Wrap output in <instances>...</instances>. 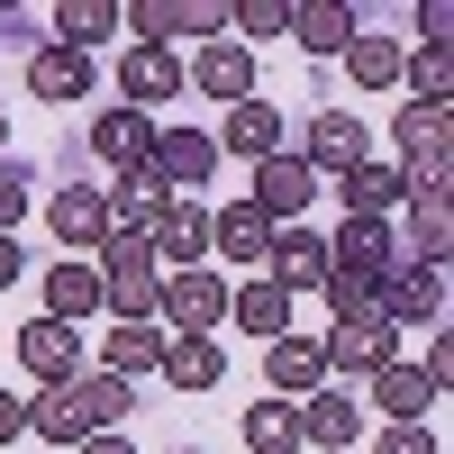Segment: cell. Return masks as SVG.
<instances>
[{
    "mask_svg": "<svg viewBox=\"0 0 454 454\" xmlns=\"http://www.w3.org/2000/svg\"><path fill=\"white\" fill-rule=\"evenodd\" d=\"M100 263V300H109V318H155V291H164V263L145 254V237H119V227H109V237L91 246Z\"/></svg>",
    "mask_w": 454,
    "mask_h": 454,
    "instance_id": "obj_1",
    "label": "cell"
},
{
    "mask_svg": "<svg viewBox=\"0 0 454 454\" xmlns=\"http://www.w3.org/2000/svg\"><path fill=\"white\" fill-rule=\"evenodd\" d=\"M400 182L409 192H454V145H445V109H400Z\"/></svg>",
    "mask_w": 454,
    "mask_h": 454,
    "instance_id": "obj_2",
    "label": "cell"
},
{
    "mask_svg": "<svg viewBox=\"0 0 454 454\" xmlns=\"http://www.w3.org/2000/svg\"><path fill=\"white\" fill-rule=\"evenodd\" d=\"M218 318H227V282L209 273V263L164 273V291H155V327H164V336H209Z\"/></svg>",
    "mask_w": 454,
    "mask_h": 454,
    "instance_id": "obj_3",
    "label": "cell"
},
{
    "mask_svg": "<svg viewBox=\"0 0 454 454\" xmlns=\"http://www.w3.org/2000/svg\"><path fill=\"white\" fill-rule=\"evenodd\" d=\"M318 355H327V372H346V382H364V372L400 364V327H391L382 309H364V318H336V327L318 336Z\"/></svg>",
    "mask_w": 454,
    "mask_h": 454,
    "instance_id": "obj_4",
    "label": "cell"
},
{
    "mask_svg": "<svg viewBox=\"0 0 454 454\" xmlns=\"http://www.w3.org/2000/svg\"><path fill=\"white\" fill-rule=\"evenodd\" d=\"M145 173H155L164 200H192L200 182L218 173V137H209V128H155V155H145Z\"/></svg>",
    "mask_w": 454,
    "mask_h": 454,
    "instance_id": "obj_5",
    "label": "cell"
},
{
    "mask_svg": "<svg viewBox=\"0 0 454 454\" xmlns=\"http://www.w3.org/2000/svg\"><path fill=\"white\" fill-rule=\"evenodd\" d=\"M119 27H128V46H164L173 55V36H209L227 27V10H200V0H128L119 10Z\"/></svg>",
    "mask_w": 454,
    "mask_h": 454,
    "instance_id": "obj_6",
    "label": "cell"
},
{
    "mask_svg": "<svg viewBox=\"0 0 454 454\" xmlns=\"http://www.w3.org/2000/svg\"><path fill=\"white\" fill-rule=\"evenodd\" d=\"M182 91H200V100H227V109H237V100H254V55L237 46V36H209V46L182 64Z\"/></svg>",
    "mask_w": 454,
    "mask_h": 454,
    "instance_id": "obj_7",
    "label": "cell"
},
{
    "mask_svg": "<svg viewBox=\"0 0 454 454\" xmlns=\"http://www.w3.org/2000/svg\"><path fill=\"white\" fill-rule=\"evenodd\" d=\"M145 254H155L164 273H192V263H209V209H200V200H164L155 227H145Z\"/></svg>",
    "mask_w": 454,
    "mask_h": 454,
    "instance_id": "obj_8",
    "label": "cell"
},
{
    "mask_svg": "<svg viewBox=\"0 0 454 454\" xmlns=\"http://www.w3.org/2000/svg\"><path fill=\"white\" fill-rule=\"evenodd\" d=\"M246 200L263 209V227H273V218H282V227H300V209L318 200V173L300 164V155H263V164H254V192H246Z\"/></svg>",
    "mask_w": 454,
    "mask_h": 454,
    "instance_id": "obj_9",
    "label": "cell"
},
{
    "mask_svg": "<svg viewBox=\"0 0 454 454\" xmlns=\"http://www.w3.org/2000/svg\"><path fill=\"white\" fill-rule=\"evenodd\" d=\"M382 318L391 327H436L445 318V273L436 263H391L382 273Z\"/></svg>",
    "mask_w": 454,
    "mask_h": 454,
    "instance_id": "obj_10",
    "label": "cell"
},
{
    "mask_svg": "<svg viewBox=\"0 0 454 454\" xmlns=\"http://www.w3.org/2000/svg\"><path fill=\"white\" fill-rule=\"evenodd\" d=\"M263 263H273V291H327V237H309V227H273V246H263Z\"/></svg>",
    "mask_w": 454,
    "mask_h": 454,
    "instance_id": "obj_11",
    "label": "cell"
},
{
    "mask_svg": "<svg viewBox=\"0 0 454 454\" xmlns=\"http://www.w3.org/2000/svg\"><path fill=\"white\" fill-rule=\"evenodd\" d=\"M364 155H372V137H364V119H355V109H318V119H309V155H300V164H309L318 182L355 173Z\"/></svg>",
    "mask_w": 454,
    "mask_h": 454,
    "instance_id": "obj_12",
    "label": "cell"
},
{
    "mask_svg": "<svg viewBox=\"0 0 454 454\" xmlns=\"http://www.w3.org/2000/svg\"><path fill=\"white\" fill-rule=\"evenodd\" d=\"M263 391H273V400H309V391H327L318 336H273V346H263Z\"/></svg>",
    "mask_w": 454,
    "mask_h": 454,
    "instance_id": "obj_13",
    "label": "cell"
},
{
    "mask_svg": "<svg viewBox=\"0 0 454 454\" xmlns=\"http://www.w3.org/2000/svg\"><path fill=\"white\" fill-rule=\"evenodd\" d=\"M173 91H182V55H164V46L119 55V109H164Z\"/></svg>",
    "mask_w": 454,
    "mask_h": 454,
    "instance_id": "obj_14",
    "label": "cell"
},
{
    "mask_svg": "<svg viewBox=\"0 0 454 454\" xmlns=\"http://www.w3.org/2000/svg\"><path fill=\"white\" fill-rule=\"evenodd\" d=\"M91 155L109 173H145V155H155V119H145V109H100V119H91Z\"/></svg>",
    "mask_w": 454,
    "mask_h": 454,
    "instance_id": "obj_15",
    "label": "cell"
},
{
    "mask_svg": "<svg viewBox=\"0 0 454 454\" xmlns=\"http://www.w3.org/2000/svg\"><path fill=\"white\" fill-rule=\"evenodd\" d=\"M327 263H346V273H391V263H400V227L391 218H336Z\"/></svg>",
    "mask_w": 454,
    "mask_h": 454,
    "instance_id": "obj_16",
    "label": "cell"
},
{
    "mask_svg": "<svg viewBox=\"0 0 454 454\" xmlns=\"http://www.w3.org/2000/svg\"><path fill=\"white\" fill-rule=\"evenodd\" d=\"M19 364L36 372V391H64L73 372H82V336L55 327V318H36V327H19Z\"/></svg>",
    "mask_w": 454,
    "mask_h": 454,
    "instance_id": "obj_17",
    "label": "cell"
},
{
    "mask_svg": "<svg viewBox=\"0 0 454 454\" xmlns=\"http://www.w3.org/2000/svg\"><path fill=\"white\" fill-rule=\"evenodd\" d=\"M109 300H100V273H91V254H55L46 263V318L73 327V318H100Z\"/></svg>",
    "mask_w": 454,
    "mask_h": 454,
    "instance_id": "obj_18",
    "label": "cell"
},
{
    "mask_svg": "<svg viewBox=\"0 0 454 454\" xmlns=\"http://www.w3.org/2000/svg\"><path fill=\"white\" fill-rule=\"evenodd\" d=\"M355 436H364V400H346V391H309V400H300V445L355 454Z\"/></svg>",
    "mask_w": 454,
    "mask_h": 454,
    "instance_id": "obj_19",
    "label": "cell"
},
{
    "mask_svg": "<svg viewBox=\"0 0 454 454\" xmlns=\"http://www.w3.org/2000/svg\"><path fill=\"white\" fill-rule=\"evenodd\" d=\"M46 227H55L64 246H82V254H91V246L109 237V192H100V182H64V192L46 200Z\"/></svg>",
    "mask_w": 454,
    "mask_h": 454,
    "instance_id": "obj_20",
    "label": "cell"
},
{
    "mask_svg": "<svg viewBox=\"0 0 454 454\" xmlns=\"http://www.w3.org/2000/svg\"><path fill=\"white\" fill-rule=\"evenodd\" d=\"M445 254H454V192H409V246H400V263H436V273H445Z\"/></svg>",
    "mask_w": 454,
    "mask_h": 454,
    "instance_id": "obj_21",
    "label": "cell"
},
{
    "mask_svg": "<svg viewBox=\"0 0 454 454\" xmlns=\"http://www.w3.org/2000/svg\"><path fill=\"white\" fill-rule=\"evenodd\" d=\"M282 36H300V46H309V55H346L355 36H364V19L346 10V0H291Z\"/></svg>",
    "mask_w": 454,
    "mask_h": 454,
    "instance_id": "obj_22",
    "label": "cell"
},
{
    "mask_svg": "<svg viewBox=\"0 0 454 454\" xmlns=\"http://www.w3.org/2000/svg\"><path fill=\"white\" fill-rule=\"evenodd\" d=\"M164 382L182 391V400H200V391H218L227 382V355H218V336H164Z\"/></svg>",
    "mask_w": 454,
    "mask_h": 454,
    "instance_id": "obj_23",
    "label": "cell"
},
{
    "mask_svg": "<svg viewBox=\"0 0 454 454\" xmlns=\"http://www.w3.org/2000/svg\"><path fill=\"white\" fill-rule=\"evenodd\" d=\"M336 200H346V218H391L400 200H409V182H400V164H355V173H336Z\"/></svg>",
    "mask_w": 454,
    "mask_h": 454,
    "instance_id": "obj_24",
    "label": "cell"
},
{
    "mask_svg": "<svg viewBox=\"0 0 454 454\" xmlns=\"http://www.w3.org/2000/svg\"><path fill=\"white\" fill-rule=\"evenodd\" d=\"M64 400H73V419H82V436H119V419H128V382L119 372H73Z\"/></svg>",
    "mask_w": 454,
    "mask_h": 454,
    "instance_id": "obj_25",
    "label": "cell"
},
{
    "mask_svg": "<svg viewBox=\"0 0 454 454\" xmlns=\"http://www.w3.org/2000/svg\"><path fill=\"white\" fill-rule=\"evenodd\" d=\"M164 364V327L155 318H119L100 336V372H119V382H137V372H155Z\"/></svg>",
    "mask_w": 454,
    "mask_h": 454,
    "instance_id": "obj_26",
    "label": "cell"
},
{
    "mask_svg": "<svg viewBox=\"0 0 454 454\" xmlns=\"http://www.w3.org/2000/svg\"><path fill=\"white\" fill-rule=\"evenodd\" d=\"M263 246H273V227H263V209H254V200H227V209H209V254L263 263Z\"/></svg>",
    "mask_w": 454,
    "mask_h": 454,
    "instance_id": "obj_27",
    "label": "cell"
},
{
    "mask_svg": "<svg viewBox=\"0 0 454 454\" xmlns=\"http://www.w3.org/2000/svg\"><path fill=\"white\" fill-rule=\"evenodd\" d=\"M218 145H237L246 164H263V155H282V109L263 100V91H254V100H237V109H227V137H218Z\"/></svg>",
    "mask_w": 454,
    "mask_h": 454,
    "instance_id": "obj_28",
    "label": "cell"
},
{
    "mask_svg": "<svg viewBox=\"0 0 454 454\" xmlns=\"http://www.w3.org/2000/svg\"><path fill=\"white\" fill-rule=\"evenodd\" d=\"M27 91H36V100H82V91H91V55L36 46V55H27Z\"/></svg>",
    "mask_w": 454,
    "mask_h": 454,
    "instance_id": "obj_29",
    "label": "cell"
},
{
    "mask_svg": "<svg viewBox=\"0 0 454 454\" xmlns=\"http://www.w3.org/2000/svg\"><path fill=\"white\" fill-rule=\"evenodd\" d=\"M227 318L254 327L263 346H273V336H291V291H273V282H237V291H227Z\"/></svg>",
    "mask_w": 454,
    "mask_h": 454,
    "instance_id": "obj_30",
    "label": "cell"
},
{
    "mask_svg": "<svg viewBox=\"0 0 454 454\" xmlns=\"http://www.w3.org/2000/svg\"><path fill=\"white\" fill-rule=\"evenodd\" d=\"M364 382H372V409H382L391 427H409V419H419V409L436 400V391L419 382V364H382V372H364Z\"/></svg>",
    "mask_w": 454,
    "mask_h": 454,
    "instance_id": "obj_31",
    "label": "cell"
},
{
    "mask_svg": "<svg viewBox=\"0 0 454 454\" xmlns=\"http://www.w3.org/2000/svg\"><path fill=\"white\" fill-rule=\"evenodd\" d=\"M246 445H254V454H300V400H273V391H263V400L246 409Z\"/></svg>",
    "mask_w": 454,
    "mask_h": 454,
    "instance_id": "obj_32",
    "label": "cell"
},
{
    "mask_svg": "<svg viewBox=\"0 0 454 454\" xmlns=\"http://www.w3.org/2000/svg\"><path fill=\"white\" fill-rule=\"evenodd\" d=\"M100 36H119V0H64V10H55V46L91 55Z\"/></svg>",
    "mask_w": 454,
    "mask_h": 454,
    "instance_id": "obj_33",
    "label": "cell"
},
{
    "mask_svg": "<svg viewBox=\"0 0 454 454\" xmlns=\"http://www.w3.org/2000/svg\"><path fill=\"white\" fill-rule=\"evenodd\" d=\"M400 82H419L409 109H454V46H419V64H400Z\"/></svg>",
    "mask_w": 454,
    "mask_h": 454,
    "instance_id": "obj_34",
    "label": "cell"
},
{
    "mask_svg": "<svg viewBox=\"0 0 454 454\" xmlns=\"http://www.w3.org/2000/svg\"><path fill=\"white\" fill-rule=\"evenodd\" d=\"M400 46H391V36H355V46H346V73H355V91H391L400 82Z\"/></svg>",
    "mask_w": 454,
    "mask_h": 454,
    "instance_id": "obj_35",
    "label": "cell"
},
{
    "mask_svg": "<svg viewBox=\"0 0 454 454\" xmlns=\"http://www.w3.org/2000/svg\"><path fill=\"white\" fill-rule=\"evenodd\" d=\"M282 19H291V0H237V10H227V27H237L246 55H254V36H282Z\"/></svg>",
    "mask_w": 454,
    "mask_h": 454,
    "instance_id": "obj_36",
    "label": "cell"
},
{
    "mask_svg": "<svg viewBox=\"0 0 454 454\" xmlns=\"http://www.w3.org/2000/svg\"><path fill=\"white\" fill-rule=\"evenodd\" d=\"M27 182H36L27 164H10V155H0V237H10V227L27 218V200H36V192H27Z\"/></svg>",
    "mask_w": 454,
    "mask_h": 454,
    "instance_id": "obj_37",
    "label": "cell"
},
{
    "mask_svg": "<svg viewBox=\"0 0 454 454\" xmlns=\"http://www.w3.org/2000/svg\"><path fill=\"white\" fill-rule=\"evenodd\" d=\"M372 454H436V436L409 419V427H382V445H372Z\"/></svg>",
    "mask_w": 454,
    "mask_h": 454,
    "instance_id": "obj_38",
    "label": "cell"
},
{
    "mask_svg": "<svg viewBox=\"0 0 454 454\" xmlns=\"http://www.w3.org/2000/svg\"><path fill=\"white\" fill-rule=\"evenodd\" d=\"M419 46H454V10H445V0L419 10Z\"/></svg>",
    "mask_w": 454,
    "mask_h": 454,
    "instance_id": "obj_39",
    "label": "cell"
},
{
    "mask_svg": "<svg viewBox=\"0 0 454 454\" xmlns=\"http://www.w3.org/2000/svg\"><path fill=\"white\" fill-rule=\"evenodd\" d=\"M19 436H27V400L0 391V445H19Z\"/></svg>",
    "mask_w": 454,
    "mask_h": 454,
    "instance_id": "obj_40",
    "label": "cell"
},
{
    "mask_svg": "<svg viewBox=\"0 0 454 454\" xmlns=\"http://www.w3.org/2000/svg\"><path fill=\"white\" fill-rule=\"evenodd\" d=\"M73 454H137V445H128V436H82Z\"/></svg>",
    "mask_w": 454,
    "mask_h": 454,
    "instance_id": "obj_41",
    "label": "cell"
},
{
    "mask_svg": "<svg viewBox=\"0 0 454 454\" xmlns=\"http://www.w3.org/2000/svg\"><path fill=\"white\" fill-rule=\"evenodd\" d=\"M10 282H19V246L0 237V291H10Z\"/></svg>",
    "mask_w": 454,
    "mask_h": 454,
    "instance_id": "obj_42",
    "label": "cell"
},
{
    "mask_svg": "<svg viewBox=\"0 0 454 454\" xmlns=\"http://www.w3.org/2000/svg\"><path fill=\"white\" fill-rule=\"evenodd\" d=\"M0 145H10V119H0Z\"/></svg>",
    "mask_w": 454,
    "mask_h": 454,
    "instance_id": "obj_43",
    "label": "cell"
}]
</instances>
